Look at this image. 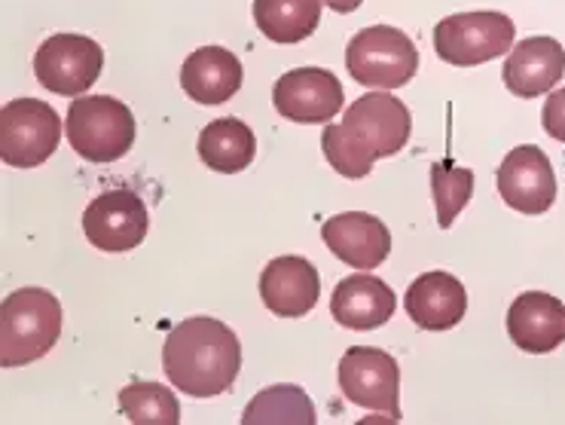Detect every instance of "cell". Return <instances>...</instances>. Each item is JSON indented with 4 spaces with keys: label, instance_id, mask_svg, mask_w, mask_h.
I'll use <instances>...</instances> for the list:
<instances>
[{
    "label": "cell",
    "instance_id": "obj_1",
    "mask_svg": "<svg viewBox=\"0 0 565 425\" xmlns=\"http://www.w3.org/2000/svg\"><path fill=\"white\" fill-rule=\"evenodd\" d=\"M162 371L169 383L193 395L214 399L224 395L236 383L242 371V343L224 321L196 316L174 325L162 346Z\"/></svg>",
    "mask_w": 565,
    "mask_h": 425
},
{
    "label": "cell",
    "instance_id": "obj_2",
    "mask_svg": "<svg viewBox=\"0 0 565 425\" xmlns=\"http://www.w3.org/2000/svg\"><path fill=\"white\" fill-rule=\"evenodd\" d=\"M62 337V304L43 288H19L0 306V361L25 368L43 359Z\"/></svg>",
    "mask_w": 565,
    "mask_h": 425
},
{
    "label": "cell",
    "instance_id": "obj_3",
    "mask_svg": "<svg viewBox=\"0 0 565 425\" xmlns=\"http://www.w3.org/2000/svg\"><path fill=\"white\" fill-rule=\"evenodd\" d=\"M65 129L71 147L89 162H117L135 145L132 110L110 95L74 98L67 107Z\"/></svg>",
    "mask_w": 565,
    "mask_h": 425
},
{
    "label": "cell",
    "instance_id": "obj_4",
    "mask_svg": "<svg viewBox=\"0 0 565 425\" xmlns=\"http://www.w3.org/2000/svg\"><path fill=\"white\" fill-rule=\"evenodd\" d=\"M352 81L370 89H401L419 71V50L395 25H370L345 46Z\"/></svg>",
    "mask_w": 565,
    "mask_h": 425
},
{
    "label": "cell",
    "instance_id": "obj_5",
    "mask_svg": "<svg viewBox=\"0 0 565 425\" xmlns=\"http://www.w3.org/2000/svg\"><path fill=\"white\" fill-rule=\"evenodd\" d=\"M513 38H516V25L511 15L495 13V10L456 13L437 22L434 50L447 65L477 67L511 53Z\"/></svg>",
    "mask_w": 565,
    "mask_h": 425
},
{
    "label": "cell",
    "instance_id": "obj_6",
    "mask_svg": "<svg viewBox=\"0 0 565 425\" xmlns=\"http://www.w3.org/2000/svg\"><path fill=\"white\" fill-rule=\"evenodd\" d=\"M62 120L40 98H13L0 110V157L13 169H34L55 153Z\"/></svg>",
    "mask_w": 565,
    "mask_h": 425
},
{
    "label": "cell",
    "instance_id": "obj_7",
    "mask_svg": "<svg viewBox=\"0 0 565 425\" xmlns=\"http://www.w3.org/2000/svg\"><path fill=\"white\" fill-rule=\"evenodd\" d=\"M105 50L86 34H53L40 43L34 55V74L43 89L77 98L102 77Z\"/></svg>",
    "mask_w": 565,
    "mask_h": 425
},
{
    "label": "cell",
    "instance_id": "obj_8",
    "mask_svg": "<svg viewBox=\"0 0 565 425\" xmlns=\"http://www.w3.org/2000/svg\"><path fill=\"white\" fill-rule=\"evenodd\" d=\"M340 126L373 160H382V157H395L407 147L413 117L407 105L395 95L367 93L345 107V120Z\"/></svg>",
    "mask_w": 565,
    "mask_h": 425
},
{
    "label": "cell",
    "instance_id": "obj_9",
    "mask_svg": "<svg viewBox=\"0 0 565 425\" xmlns=\"http://www.w3.org/2000/svg\"><path fill=\"white\" fill-rule=\"evenodd\" d=\"M340 389L358 407L392 413L395 423L401 419V368L388 352L352 346L340 361Z\"/></svg>",
    "mask_w": 565,
    "mask_h": 425
},
{
    "label": "cell",
    "instance_id": "obj_10",
    "mask_svg": "<svg viewBox=\"0 0 565 425\" xmlns=\"http://www.w3.org/2000/svg\"><path fill=\"white\" fill-rule=\"evenodd\" d=\"M150 214L132 190H107L83 212V233L102 252H132L147 240Z\"/></svg>",
    "mask_w": 565,
    "mask_h": 425
},
{
    "label": "cell",
    "instance_id": "obj_11",
    "mask_svg": "<svg viewBox=\"0 0 565 425\" xmlns=\"http://www.w3.org/2000/svg\"><path fill=\"white\" fill-rule=\"evenodd\" d=\"M273 105L290 123H330L345 105L337 74L324 67H294L281 74L273 89Z\"/></svg>",
    "mask_w": 565,
    "mask_h": 425
},
{
    "label": "cell",
    "instance_id": "obj_12",
    "mask_svg": "<svg viewBox=\"0 0 565 425\" xmlns=\"http://www.w3.org/2000/svg\"><path fill=\"white\" fill-rule=\"evenodd\" d=\"M501 200L520 214H544L556 202V174L547 153L535 145L513 147L499 166Z\"/></svg>",
    "mask_w": 565,
    "mask_h": 425
},
{
    "label": "cell",
    "instance_id": "obj_13",
    "mask_svg": "<svg viewBox=\"0 0 565 425\" xmlns=\"http://www.w3.org/2000/svg\"><path fill=\"white\" fill-rule=\"evenodd\" d=\"M260 297L278 319H302L321 297V276L306 257L285 254L269 261L260 273Z\"/></svg>",
    "mask_w": 565,
    "mask_h": 425
},
{
    "label": "cell",
    "instance_id": "obj_14",
    "mask_svg": "<svg viewBox=\"0 0 565 425\" xmlns=\"http://www.w3.org/2000/svg\"><path fill=\"white\" fill-rule=\"evenodd\" d=\"M321 236L330 252L352 269H376L392 252L388 226L367 212H345L330 217L321 226Z\"/></svg>",
    "mask_w": 565,
    "mask_h": 425
},
{
    "label": "cell",
    "instance_id": "obj_15",
    "mask_svg": "<svg viewBox=\"0 0 565 425\" xmlns=\"http://www.w3.org/2000/svg\"><path fill=\"white\" fill-rule=\"evenodd\" d=\"M565 74L563 43L553 38H526L504 59V86L516 98H539L551 93Z\"/></svg>",
    "mask_w": 565,
    "mask_h": 425
},
{
    "label": "cell",
    "instance_id": "obj_16",
    "mask_svg": "<svg viewBox=\"0 0 565 425\" xmlns=\"http://www.w3.org/2000/svg\"><path fill=\"white\" fill-rule=\"evenodd\" d=\"M508 333L523 352L547 355L565 343V304L544 291L520 294L508 309Z\"/></svg>",
    "mask_w": 565,
    "mask_h": 425
},
{
    "label": "cell",
    "instance_id": "obj_17",
    "mask_svg": "<svg viewBox=\"0 0 565 425\" xmlns=\"http://www.w3.org/2000/svg\"><path fill=\"white\" fill-rule=\"evenodd\" d=\"M395 291L373 273L342 279L330 297V316L352 331H376L395 316Z\"/></svg>",
    "mask_w": 565,
    "mask_h": 425
},
{
    "label": "cell",
    "instance_id": "obj_18",
    "mask_svg": "<svg viewBox=\"0 0 565 425\" xmlns=\"http://www.w3.org/2000/svg\"><path fill=\"white\" fill-rule=\"evenodd\" d=\"M404 306L422 331H449L468 312V291L456 276L434 269V273H422L409 285Z\"/></svg>",
    "mask_w": 565,
    "mask_h": 425
},
{
    "label": "cell",
    "instance_id": "obj_19",
    "mask_svg": "<svg viewBox=\"0 0 565 425\" xmlns=\"http://www.w3.org/2000/svg\"><path fill=\"white\" fill-rule=\"evenodd\" d=\"M181 86L199 105H224L242 89V62L224 46H202L181 65Z\"/></svg>",
    "mask_w": 565,
    "mask_h": 425
},
{
    "label": "cell",
    "instance_id": "obj_20",
    "mask_svg": "<svg viewBox=\"0 0 565 425\" xmlns=\"http://www.w3.org/2000/svg\"><path fill=\"white\" fill-rule=\"evenodd\" d=\"M254 153H257V138L248 123H242L238 117L211 120L199 132V160L205 162L211 172H245L254 162Z\"/></svg>",
    "mask_w": 565,
    "mask_h": 425
},
{
    "label": "cell",
    "instance_id": "obj_21",
    "mask_svg": "<svg viewBox=\"0 0 565 425\" xmlns=\"http://www.w3.org/2000/svg\"><path fill=\"white\" fill-rule=\"evenodd\" d=\"M324 0H254V22L273 43H300L321 25Z\"/></svg>",
    "mask_w": 565,
    "mask_h": 425
},
{
    "label": "cell",
    "instance_id": "obj_22",
    "mask_svg": "<svg viewBox=\"0 0 565 425\" xmlns=\"http://www.w3.org/2000/svg\"><path fill=\"white\" fill-rule=\"evenodd\" d=\"M242 425H316V407L300 385H269L245 407Z\"/></svg>",
    "mask_w": 565,
    "mask_h": 425
},
{
    "label": "cell",
    "instance_id": "obj_23",
    "mask_svg": "<svg viewBox=\"0 0 565 425\" xmlns=\"http://www.w3.org/2000/svg\"><path fill=\"white\" fill-rule=\"evenodd\" d=\"M119 407L135 425H178L181 404L169 385L135 380L119 392Z\"/></svg>",
    "mask_w": 565,
    "mask_h": 425
},
{
    "label": "cell",
    "instance_id": "obj_24",
    "mask_svg": "<svg viewBox=\"0 0 565 425\" xmlns=\"http://www.w3.org/2000/svg\"><path fill=\"white\" fill-rule=\"evenodd\" d=\"M431 193L437 205V224L449 230L459 212L473 196V172L461 169L452 162V157H444V162L431 166Z\"/></svg>",
    "mask_w": 565,
    "mask_h": 425
},
{
    "label": "cell",
    "instance_id": "obj_25",
    "mask_svg": "<svg viewBox=\"0 0 565 425\" xmlns=\"http://www.w3.org/2000/svg\"><path fill=\"white\" fill-rule=\"evenodd\" d=\"M321 150H324V157L333 166V172H340L342 178H367L373 172V157H370L364 147H358L345 129H342L340 123H330L328 129H324V138H321Z\"/></svg>",
    "mask_w": 565,
    "mask_h": 425
},
{
    "label": "cell",
    "instance_id": "obj_26",
    "mask_svg": "<svg viewBox=\"0 0 565 425\" xmlns=\"http://www.w3.org/2000/svg\"><path fill=\"white\" fill-rule=\"evenodd\" d=\"M541 123H544V132L565 145V89H556V93L547 95Z\"/></svg>",
    "mask_w": 565,
    "mask_h": 425
},
{
    "label": "cell",
    "instance_id": "obj_27",
    "mask_svg": "<svg viewBox=\"0 0 565 425\" xmlns=\"http://www.w3.org/2000/svg\"><path fill=\"white\" fill-rule=\"evenodd\" d=\"M324 3H328L330 10H337V13H355L364 0H324Z\"/></svg>",
    "mask_w": 565,
    "mask_h": 425
}]
</instances>
